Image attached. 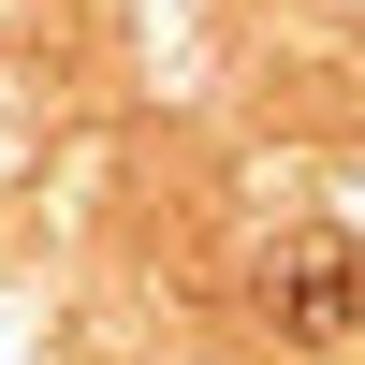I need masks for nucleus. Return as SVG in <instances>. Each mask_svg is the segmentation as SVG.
Returning a JSON list of instances; mask_svg holds the SVG:
<instances>
[{
	"label": "nucleus",
	"mask_w": 365,
	"mask_h": 365,
	"mask_svg": "<svg viewBox=\"0 0 365 365\" xmlns=\"http://www.w3.org/2000/svg\"><path fill=\"white\" fill-rule=\"evenodd\" d=\"M263 307H278L292 336H351V322H365L351 234H278V249H263Z\"/></svg>",
	"instance_id": "obj_1"
}]
</instances>
